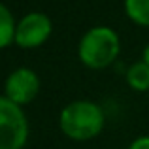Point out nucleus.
I'll return each mask as SVG.
<instances>
[{
  "instance_id": "obj_2",
  "label": "nucleus",
  "mask_w": 149,
  "mask_h": 149,
  "mask_svg": "<svg viewBox=\"0 0 149 149\" xmlns=\"http://www.w3.org/2000/svg\"><path fill=\"white\" fill-rule=\"evenodd\" d=\"M121 38L115 29L96 25L85 30L77 42V58L89 70H106L119 58Z\"/></svg>"
},
{
  "instance_id": "obj_10",
  "label": "nucleus",
  "mask_w": 149,
  "mask_h": 149,
  "mask_svg": "<svg viewBox=\"0 0 149 149\" xmlns=\"http://www.w3.org/2000/svg\"><path fill=\"white\" fill-rule=\"evenodd\" d=\"M142 61L149 66V44H146V47H143V51H142Z\"/></svg>"
},
{
  "instance_id": "obj_8",
  "label": "nucleus",
  "mask_w": 149,
  "mask_h": 149,
  "mask_svg": "<svg viewBox=\"0 0 149 149\" xmlns=\"http://www.w3.org/2000/svg\"><path fill=\"white\" fill-rule=\"evenodd\" d=\"M123 10L130 23L149 29V0H123Z\"/></svg>"
},
{
  "instance_id": "obj_11",
  "label": "nucleus",
  "mask_w": 149,
  "mask_h": 149,
  "mask_svg": "<svg viewBox=\"0 0 149 149\" xmlns=\"http://www.w3.org/2000/svg\"><path fill=\"white\" fill-rule=\"evenodd\" d=\"M147 95H149V93H147Z\"/></svg>"
},
{
  "instance_id": "obj_3",
  "label": "nucleus",
  "mask_w": 149,
  "mask_h": 149,
  "mask_svg": "<svg viewBox=\"0 0 149 149\" xmlns=\"http://www.w3.org/2000/svg\"><path fill=\"white\" fill-rule=\"evenodd\" d=\"M30 123L23 106L0 95V149H25Z\"/></svg>"
},
{
  "instance_id": "obj_1",
  "label": "nucleus",
  "mask_w": 149,
  "mask_h": 149,
  "mask_svg": "<svg viewBox=\"0 0 149 149\" xmlns=\"http://www.w3.org/2000/svg\"><path fill=\"white\" fill-rule=\"evenodd\" d=\"M106 113L93 100H72L58 113V128L72 142H91L102 134Z\"/></svg>"
},
{
  "instance_id": "obj_7",
  "label": "nucleus",
  "mask_w": 149,
  "mask_h": 149,
  "mask_svg": "<svg viewBox=\"0 0 149 149\" xmlns=\"http://www.w3.org/2000/svg\"><path fill=\"white\" fill-rule=\"evenodd\" d=\"M15 29H17V19L13 17L11 10L6 4L0 2V49H6L10 45H13Z\"/></svg>"
},
{
  "instance_id": "obj_9",
  "label": "nucleus",
  "mask_w": 149,
  "mask_h": 149,
  "mask_svg": "<svg viewBox=\"0 0 149 149\" xmlns=\"http://www.w3.org/2000/svg\"><path fill=\"white\" fill-rule=\"evenodd\" d=\"M127 149H149V136L143 134V136H138V138H134L130 143H128Z\"/></svg>"
},
{
  "instance_id": "obj_5",
  "label": "nucleus",
  "mask_w": 149,
  "mask_h": 149,
  "mask_svg": "<svg viewBox=\"0 0 149 149\" xmlns=\"http://www.w3.org/2000/svg\"><path fill=\"white\" fill-rule=\"evenodd\" d=\"M40 76L29 66H19L6 76L2 95L19 106H29L40 95Z\"/></svg>"
},
{
  "instance_id": "obj_6",
  "label": "nucleus",
  "mask_w": 149,
  "mask_h": 149,
  "mask_svg": "<svg viewBox=\"0 0 149 149\" xmlns=\"http://www.w3.org/2000/svg\"><path fill=\"white\" fill-rule=\"evenodd\" d=\"M125 81L134 93H149V66L140 58L125 72Z\"/></svg>"
},
{
  "instance_id": "obj_4",
  "label": "nucleus",
  "mask_w": 149,
  "mask_h": 149,
  "mask_svg": "<svg viewBox=\"0 0 149 149\" xmlns=\"http://www.w3.org/2000/svg\"><path fill=\"white\" fill-rule=\"evenodd\" d=\"M53 34V21L44 11H29L19 17L13 45L21 49H38Z\"/></svg>"
}]
</instances>
